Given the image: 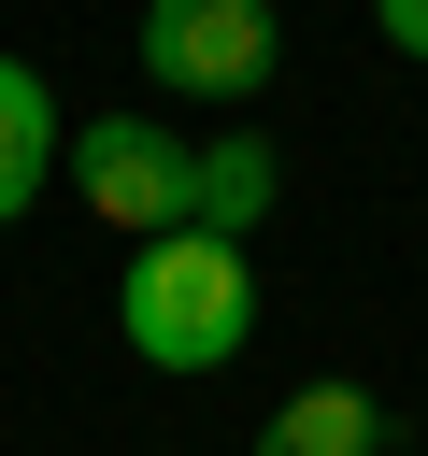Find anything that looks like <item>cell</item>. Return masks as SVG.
<instances>
[{"label": "cell", "instance_id": "3957f363", "mask_svg": "<svg viewBox=\"0 0 428 456\" xmlns=\"http://www.w3.org/2000/svg\"><path fill=\"white\" fill-rule=\"evenodd\" d=\"M285 71L271 0H143V86L157 100H257Z\"/></svg>", "mask_w": 428, "mask_h": 456}, {"label": "cell", "instance_id": "8992f818", "mask_svg": "<svg viewBox=\"0 0 428 456\" xmlns=\"http://www.w3.org/2000/svg\"><path fill=\"white\" fill-rule=\"evenodd\" d=\"M271 200H285V157H271L257 128H214V142H200V200H185V228L243 242V228L271 214Z\"/></svg>", "mask_w": 428, "mask_h": 456}, {"label": "cell", "instance_id": "5b68a950", "mask_svg": "<svg viewBox=\"0 0 428 456\" xmlns=\"http://www.w3.org/2000/svg\"><path fill=\"white\" fill-rule=\"evenodd\" d=\"M57 157H71V128H57V86L29 71V57H0V228L57 185Z\"/></svg>", "mask_w": 428, "mask_h": 456}, {"label": "cell", "instance_id": "277c9868", "mask_svg": "<svg viewBox=\"0 0 428 456\" xmlns=\"http://www.w3.org/2000/svg\"><path fill=\"white\" fill-rule=\"evenodd\" d=\"M399 442V413L371 399V385H342V370H314L300 399H271V428L243 442V456H385Z\"/></svg>", "mask_w": 428, "mask_h": 456}, {"label": "cell", "instance_id": "7a4b0ae2", "mask_svg": "<svg viewBox=\"0 0 428 456\" xmlns=\"http://www.w3.org/2000/svg\"><path fill=\"white\" fill-rule=\"evenodd\" d=\"M57 171H71V185H86V214H100V228H128V242H171V228H185V200H200V142H185V128H157V114H86Z\"/></svg>", "mask_w": 428, "mask_h": 456}, {"label": "cell", "instance_id": "6da1fadb", "mask_svg": "<svg viewBox=\"0 0 428 456\" xmlns=\"http://www.w3.org/2000/svg\"><path fill=\"white\" fill-rule=\"evenodd\" d=\"M114 328H128V356H143V370L200 385V370H228V356L257 342V256H243V242H214V228H171V242H128V285H114Z\"/></svg>", "mask_w": 428, "mask_h": 456}, {"label": "cell", "instance_id": "52a82bcc", "mask_svg": "<svg viewBox=\"0 0 428 456\" xmlns=\"http://www.w3.org/2000/svg\"><path fill=\"white\" fill-rule=\"evenodd\" d=\"M371 28H385L399 57H428V0H371Z\"/></svg>", "mask_w": 428, "mask_h": 456}]
</instances>
